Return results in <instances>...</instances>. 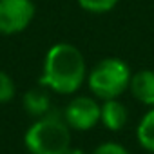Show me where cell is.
<instances>
[{"instance_id":"9c48e42d","label":"cell","mask_w":154,"mask_h":154,"mask_svg":"<svg viewBox=\"0 0 154 154\" xmlns=\"http://www.w3.org/2000/svg\"><path fill=\"white\" fill-rule=\"evenodd\" d=\"M136 138L145 150L154 152V105L140 120L138 129H136Z\"/></svg>"},{"instance_id":"7a4b0ae2","label":"cell","mask_w":154,"mask_h":154,"mask_svg":"<svg viewBox=\"0 0 154 154\" xmlns=\"http://www.w3.org/2000/svg\"><path fill=\"white\" fill-rule=\"evenodd\" d=\"M24 143L31 154H65L71 147V127L63 116L47 112L26 131Z\"/></svg>"},{"instance_id":"52a82bcc","label":"cell","mask_w":154,"mask_h":154,"mask_svg":"<svg viewBox=\"0 0 154 154\" xmlns=\"http://www.w3.org/2000/svg\"><path fill=\"white\" fill-rule=\"evenodd\" d=\"M22 105L24 111L33 116V118H42L47 112H51V96H49V89L44 85L38 87H31L29 91H26L24 98H22Z\"/></svg>"},{"instance_id":"8992f818","label":"cell","mask_w":154,"mask_h":154,"mask_svg":"<svg viewBox=\"0 0 154 154\" xmlns=\"http://www.w3.org/2000/svg\"><path fill=\"white\" fill-rule=\"evenodd\" d=\"M129 89L138 102L152 107L154 105V71L141 69V71L134 72L131 76Z\"/></svg>"},{"instance_id":"8fae6325","label":"cell","mask_w":154,"mask_h":154,"mask_svg":"<svg viewBox=\"0 0 154 154\" xmlns=\"http://www.w3.org/2000/svg\"><path fill=\"white\" fill-rule=\"evenodd\" d=\"M17 87L13 78L6 72V71H0V103H8L15 98Z\"/></svg>"},{"instance_id":"4fadbf2b","label":"cell","mask_w":154,"mask_h":154,"mask_svg":"<svg viewBox=\"0 0 154 154\" xmlns=\"http://www.w3.org/2000/svg\"><path fill=\"white\" fill-rule=\"evenodd\" d=\"M65 154H85L82 149H76V147H69L67 150H65Z\"/></svg>"},{"instance_id":"6da1fadb","label":"cell","mask_w":154,"mask_h":154,"mask_svg":"<svg viewBox=\"0 0 154 154\" xmlns=\"http://www.w3.org/2000/svg\"><path fill=\"white\" fill-rule=\"evenodd\" d=\"M87 80V63L84 53L67 42L51 45L44 56L40 85L56 94H72Z\"/></svg>"},{"instance_id":"ba28073f","label":"cell","mask_w":154,"mask_h":154,"mask_svg":"<svg viewBox=\"0 0 154 154\" xmlns=\"http://www.w3.org/2000/svg\"><path fill=\"white\" fill-rule=\"evenodd\" d=\"M100 122L109 131H120L127 123V107L118 102V98L103 100L100 109Z\"/></svg>"},{"instance_id":"5b68a950","label":"cell","mask_w":154,"mask_h":154,"mask_svg":"<svg viewBox=\"0 0 154 154\" xmlns=\"http://www.w3.org/2000/svg\"><path fill=\"white\" fill-rule=\"evenodd\" d=\"M102 105L96 98L91 96H76L63 109V120L74 131H89L100 122Z\"/></svg>"},{"instance_id":"277c9868","label":"cell","mask_w":154,"mask_h":154,"mask_svg":"<svg viewBox=\"0 0 154 154\" xmlns=\"http://www.w3.org/2000/svg\"><path fill=\"white\" fill-rule=\"evenodd\" d=\"M36 17L33 0H0V35L13 36L26 31Z\"/></svg>"},{"instance_id":"3957f363","label":"cell","mask_w":154,"mask_h":154,"mask_svg":"<svg viewBox=\"0 0 154 154\" xmlns=\"http://www.w3.org/2000/svg\"><path fill=\"white\" fill-rule=\"evenodd\" d=\"M131 67L116 56L100 60L87 72V85L98 100L120 98L131 84Z\"/></svg>"},{"instance_id":"30bf717a","label":"cell","mask_w":154,"mask_h":154,"mask_svg":"<svg viewBox=\"0 0 154 154\" xmlns=\"http://www.w3.org/2000/svg\"><path fill=\"white\" fill-rule=\"evenodd\" d=\"M120 0H76L78 8L85 13L91 15H105L111 13L116 6H118Z\"/></svg>"},{"instance_id":"7c38bea8","label":"cell","mask_w":154,"mask_h":154,"mask_svg":"<svg viewBox=\"0 0 154 154\" xmlns=\"http://www.w3.org/2000/svg\"><path fill=\"white\" fill-rule=\"evenodd\" d=\"M93 154H131V152L116 141H105V143L98 145Z\"/></svg>"}]
</instances>
